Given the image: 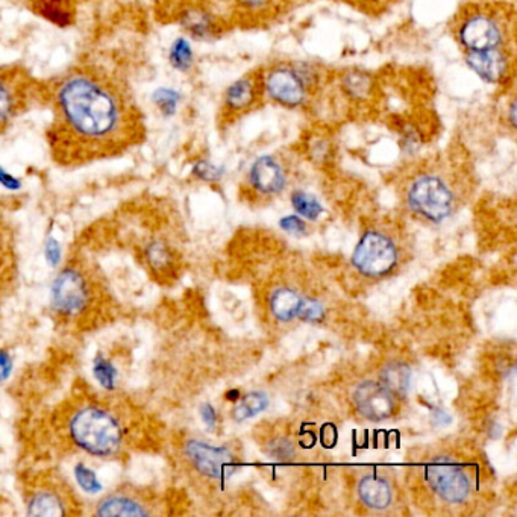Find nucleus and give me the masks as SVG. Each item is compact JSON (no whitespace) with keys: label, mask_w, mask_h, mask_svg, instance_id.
Here are the masks:
<instances>
[{"label":"nucleus","mask_w":517,"mask_h":517,"mask_svg":"<svg viewBox=\"0 0 517 517\" xmlns=\"http://www.w3.org/2000/svg\"><path fill=\"white\" fill-rule=\"evenodd\" d=\"M44 258L47 264L51 267H58L63 260V249H61L60 242L54 237H47L44 243Z\"/></svg>","instance_id":"nucleus-33"},{"label":"nucleus","mask_w":517,"mask_h":517,"mask_svg":"<svg viewBox=\"0 0 517 517\" xmlns=\"http://www.w3.org/2000/svg\"><path fill=\"white\" fill-rule=\"evenodd\" d=\"M169 64L179 73L192 72L195 67V51L187 37H178L169 47Z\"/></svg>","instance_id":"nucleus-25"},{"label":"nucleus","mask_w":517,"mask_h":517,"mask_svg":"<svg viewBox=\"0 0 517 517\" xmlns=\"http://www.w3.org/2000/svg\"><path fill=\"white\" fill-rule=\"evenodd\" d=\"M193 175L201 181L214 182L222 179V176L225 175V169L211 163V161L199 160L193 166Z\"/></svg>","instance_id":"nucleus-31"},{"label":"nucleus","mask_w":517,"mask_h":517,"mask_svg":"<svg viewBox=\"0 0 517 517\" xmlns=\"http://www.w3.org/2000/svg\"><path fill=\"white\" fill-rule=\"evenodd\" d=\"M140 254L151 273L157 276L169 275L173 267V254L163 240H149Z\"/></svg>","instance_id":"nucleus-20"},{"label":"nucleus","mask_w":517,"mask_h":517,"mask_svg":"<svg viewBox=\"0 0 517 517\" xmlns=\"http://www.w3.org/2000/svg\"><path fill=\"white\" fill-rule=\"evenodd\" d=\"M358 496L372 510H387L392 505L395 492L390 481L380 472H367L358 481Z\"/></svg>","instance_id":"nucleus-17"},{"label":"nucleus","mask_w":517,"mask_h":517,"mask_svg":"<svg viewBox=\"0 0 517 517\" xmlns=\"http://www.w3.org/2000/svg\"><path fill=\"white\" fill-rule=\"evenodd\" d=\"M94 516L138 517L155 514L154 505L141 490L125 486L101 496L94 504Z\"/></svg>","instance_id":"nucleus-13"},{"label":"nucleus","mask_w":517,"mask_h":517,"mask_svg":"<svg viewBox=\"0 0 517 517\" xmlns=\"http://www.w3.org/2000/svg\"><path fill=\"white\" fill-rule=\"evenodd\" d=\"M22 101L19 81L11 73L0 70V131L22 110Z\"/></svg>","instance_id":"nucleus-18"},{"label":"nucleus","mask_w":517,"mask_h":517,"mask_svg":"<svg viewBox=\"0 0 517 517\" xmlns=\"http://www.w3.org/2000/svg\"><path fill=\"white\" fill-rule=\"evenodd\" d=\"M0 185L7 188L8 192H19L22 190L23 182L22 179L8 172L4 166H0Z\"/></svg>","instance_id":"nucleus-37"},{"label":"nucleus","mask_w":517,"mask_h":517,"mask_svg":"<svg viewBox=\"0 0 517 517\" xmlns=\"http://www.w3.org/2000/svg\"><path fill=\"white\" fill-rule=\"evenodd\" d=\"M239 398V390H232V392H229L228 395H226V399H228V401H237Z\"/></svg>","instance_id":"nucleus-40"},{"label":"nucleus","mask_w":517,"mask_h":517,"mask_svg":"<svg viewBox=\"0 0 517 517\" xmlns=\"http://www.w3.org/2000/svg\"><path fill=\"white\" fill-rule=\"evenodd\" d=\"M248 181L260 195H279L287 187L289 172L276 155H261L249 167Z\"/></svg>","instance_id":"nucleus-15"},{"label":"nucleus","mask_w":517,"mask_h":517,"mask_svg":"<svg viewBox=\"0 0 517 517\" xmlns=\"http://www.w3.org/2000/svg\"><path fill=\"white\" fill-rule=\"evenodd\" d=\"M319 79L311 64L282 61L261 69L264 99L286 110L304 108L319 87Z\"/></svg>","instance_id":"nucleus-4"},{"label":"nucleus","mask_w":517,"mask_h":517,"mask_svg":"<svg viewBox=\"0 0 517 517\" xmlns=\"http://www.w3.org/2000/svg\"><path fill=\"white\" fill-rule=\"evenodd\" d=\"M355 407L361 416L372 422H381L393 416L396 399L383 384L363 381L354 392Z\"/></svg>","instance_id":"nucleus-14"},{"label":"nucleus","mask_w":517,"mask_h":517,"mask_svg":"<svg viewBox=\"0 0 517 517\" xmlns=\"http://www.w3.org/2000/svg\"><path fill=\"white\" fill-rule=\"evenodd\" d=\"M279 226H281L284 231L295 235H302L305 234V231H307V225H305L304 220L301 219V216H296V214L281 219Z\"/></svg>","instance_id":"nucleus-35"},{"label":"nucleus","mask_w":517,"mask_h":517,"mask_svg":"<svg viewBox=\"0 0 517 517\" xmlns=\"http://www.w3.org/2000/svg\"><path fill=\"white\" fill-rule=\"evenodd\" d=\"M513 13L501 5L470 4L461 8L452 23L455 40L463 52L493 51L511 47Z\"/></svg>","instance_id":"nucleus-3"},{"label":"nucleus","mask_w":517,"mask_h":517,"mask_svg":"<svg viewBox=\"0 0 517 517\" xmlns=\"http://www.w3.org/2000/svg\"><path fill=\"white\" fill-rule=\"evenodd\" d=\"M305 302L307 298L299 295L296 290L281 287L270 296V311L281 322H292L301 317Z\"/></svg>","instance_id":"nucleus-19"},{"label":"nucleus","mask_w":517,"mask_h":517,"mask_svg":"<svg viewBox=\"0 0 517 517\" xmlns=\"http://www.w3.org/2000/svg\"><path fill=\"white\" fill-rule=\"evenodd\" d=\"M14 360L7 349L0 348V384L7 383L13 375Z\"/></svg>","instance_id":"nucleus-36"},{"label":"nucleus","mask_w":517,"mask_h":517,"mask_svg":"<svg viewBox=\"0 0 517 517\" xmlns=\"http://www.w3.org/2000/svg\"><path fill=\"white\" fill-rule=\"evenodd\" d=\"M25 511L28 516L58 517L78 514L76 502L61 484L55 481H38L32 484L25 496Z\"/></svg>","instance_id":"nucleus-9"},{"label":"nucleus","mask_w":517,"mask_h":517,"mask_svg":"<svg viewBox=\"0 0 517 517\" xmlns=\"http://www.w3.org/2000/svg\"><path fill=\"white\" fill-rule=\"evenodd\" d=\"M178 22L193 40H214L222 34V23L216 14L201 2H190L179 10Z\"/></svg>","instance_id":"nucleus-16"},{"label":"nucleus","mask_w":517,"mask_h":517,"mask_svg":"<svg viewBox=\"0 0 517 517\" xmlns=\"http://www.w3.org/2000/svg\"><path fill=\"white\" fill-rule=\"evenodd\" d=\"M51 145L61 163L110 157L134 143L140 122L122 88L96 72L64 76L54 91Z\"/></svg>","instance_id":"nucleus-1"},{"label":"nucleus","mask_w":517,"mask_h":517,"mask_svg":"<svg viewBox=\"0 0 517 517\" xmlns=\"http://www.w3.org/2000/svg\"><path fill=\"white\" fill-rule=\"evenodd\" d=\"M263 84L261 70L246 73L235 79L223 93L222 114L225 122H234L245 114L251 113L263 102Z\"/></svg>","instance_id":"nucleus-10"},{"label":"nucleus","mask_w":517,"mask_h":517,"mask_svg":"<svg viewBox=\"0 0 517 517\" xmlns=\"http://www.w3.org/2000/svg\"><path fill=\"white\" fill-rule=\"evenodd\" d=\"M152 104L160 111L161 116L173 117L178 113L182 96L178 90L170 87H160L152 93Z\"/></svg>","instance_id":"nucleus-27"},{"label":"nucleus","mask_w":517,"mask_h":517,"mask_svg":"<svg viewBox=\"0 0 517 517\" xmlns=\"http://www.w3.org/2000/svg\"><path fill=\"white\" fill-rule=\"evenodd\" d=\"M464 61L481 81L489 85H504L514 75L513 47L493 51L464 52Z\"/></svg>","instance_id":"nucleus-12"},{"label":"nucleus","mask_w":517,"mask_h":517,"mask_svg":"<svg viewBox=\"0 0 517 517\" xmlns=\"http://www.w3.org/2000/svg\"><path fill=\"white\" fill-rule=\"evenodd\" d=\"M64 433L73 448L99 460H116L131 446V428L122 411L99 399L70 408Z\"/></svg>","instance_id":"nucleus-2"},{"label":"nucleus","mask_w":517,"mask_h":517,"mask_svg":"<svg viewBox=\"0 0 517 517\" xmlns=\"http://www.w3.org/2000/svg\"><path fill=\"white\" fill-rule=\"evenodd\" d=\"M427 481L433 492L448 504H463L472 493L467 470L449 458H439L427 467Z\"/></svg>","instance_id":"nucleus-8"},{"label":"nucleus","mask_w":517,"mask_h":517,"mask_svg":"<svg viewBox=\"0 0 517 517\" xmlns=\"http://www.w3.org/2000/svg\"><path fill=\"white\" fill-rule=\"evenodd\" d=\"M73 475H75L76 484H78L82 492L88 493V495H99L102 492V484L98 474L91 467H88L87 464L79 461L73 467Z\"/></svg>","instance_id":"nucleus-29"},{"label":"nucleus","mask_w":517,"mask_h":517,"mask_svg":"<svg viewBox=\"0 0 517 517\" xmlns=\"http://www.w3.org/2000/svg\"><path fill=\"white\" fill-rule=\"evenodd\" d=\"M35 11L47 22L54 23L60 28L72 25L73 11L69 0H37Z\"/></svg>","instance_id":"nucleus-23"},{"label":"nucleus","mask_w":517,"mask_h":517,"mask_svg":"<svg viewBox=\"0 0 517 517\" xmlns=\"http://www.w3.org/2000/svg\"><path fill=\"white\" fill-rule=\"evenodd\" d=\"M269 455L273 460L287 461L295 455V448L290 440L275 439L269 445Z\"/></svg>","instance_id":"nucleus-32"},{"label":"nucleus","mask_w":517,"mask_h":517,"mask_svg":"<svg viewBox=\"0 0 517 517\" xmlns=\"http://www.w3.org/2000/svg\"><path fill=\"white\" fill-rule=\"evenodd\" d=\"M292 205L299 216L305 217L308 220H317L320 214L323 213L322 204L317 201L310 193L304 190H296L292 195Z\"/></svg>","instance_id":"nucleus-28"},{"label":"nucleus","mask_w":517,"mask_h":517,"mask_svg":"<svg viewBox=\"0 0 517 517\" xmlns=\"http://www.w3.org/2000/svg\"><path fill=\"white\" fill-rule=\"evenodd\" d=\"M340 88L352 102H366L372 98L373 78L361 70H349L340 78Z\"/></svg>","instance_id":"nucleus-21"},{"label":"nucleus","mask_w":517,"mask_h":517,"mask_svg":"<svg viewBox=\"0 0 517 517\" xmlns=\"http://www.w3.org/2000/svg\"><path fill=\"white\" fill-rule=\"evenodd\" d=\"M505 113H507L505 119H507L508 125H510V128L514 131V129H516V101H514V99H510V104H508Z\"/></svg>","instance_id":"nucleus-39"},{"label":"nucleus","mask_w":517,"mask_h":517,"mask_svg":"<svg viewBox=\"0 0 517 517\" xmlns=\"http://www.w3.org/2000/svg\"><path fill=\"white\" fill-rule=\"evenodd\" d=\"M267 405H269V398H267L266 393L252 392L246 395L242 402L234 408L232 416L237 422H243V420L251 419V417L266 410Z\"/></svg>","instance_id":"nucleus-26"},{"label":"nucleus","mask_w":517,"mask_h":517,"mask_svg":"<svg viewBox=\"0 0 517 517\" xmlns=\"http://www.w3.org/2000/svg\"><path fill=\"white\" fill-rule=\"evenodd\" d=\"M91 370H93L94 380L102 389L107 390V392H116L117 387H119L120 372L119 367L110 357L99 352L94 357Z\"/></svg>","instance_id":"nucleus-24"},{"label":"nucleus","mask_w":517,"mask_h":517,"mask_svg":"<svg viewBox=\"0 0 517 517\" xmlns=\"http://www.w3.org/2000/svg\"><path fill=\"white\" fill-rule=\"evenodd\" d=\"M381 384L392 393L393 396L404 398L411 387V369L408 364L401 361H393L387 364L381 372Z\"/></svg>","instance_id":"nucleus-22"},{"label":"nucleus","mask_w":517,"mask_h":517,"mask_svg":"<svg viewBox=\"0 0 517 517\" xmlns=\"http://www.w3.org/2000/svg\"><path fill=\"white\" fill-rule=\"evenodd\" d=\"M325 316V308L316 299H308L305 302L304 310H302L301 317L299 319L305 320V322H320Z\"/></svg>","instance_id":"nucleus-34"},{"label":"nucleus","mask_w":517,"mask_h":517,"mask_svg":"<svg viewBox=\"0 0 517 517\" xmlns=\"http://www.w3.org/2000/svg\"><path fill=\"white\" fill-rule=\"evenodd\" d=\"M408 207L430 222L448 219L457 207V192L448 176L440 170L427 169L411 178L407 187Z\"/></svg>","instance_id":"nucleus-6"},{"label":"nucleus","mask_w":517,"mask_h":517,"mask_svg":"<svg viewBox=\"0 0 517 517\" xmlns=\"http://www.w3.org/2000/svg\"><path fill=\"white\" fill-rule=\"evenodd\" d=\"M184 455L199 474L210 480H228L237 470L234 455L228 449L208 445L201 440H188L184 445Z\"/></svg>","instance_id":"nucleus-11"},{"label":"nucleus","mask_w":517,"mask_h":517,"mask_svg":"<svg viewBox=\"0 0 517 517\" xmlns=\"http://www.w3.org/2000/svg\"><path fill=\"white\" fill-rule=\"evenodd\" d=\"M199 411H201V417L205 425H207L208 428H214L217 420L216 410H214L210 404H202L201 410Z\"/></svg>","instance_id":"nucleus-38"},{"label":"nucleus","mask_w":517,"mask_h":517,"mask_svg":"<svg viewBox=\"0 0 517 517\" xmlns=\"http://www.w3.org/2000/svg\"><path fill=\"white\" fill-rule=\"evenodd\" d=\"M98 289L84 266L75 261L67 263L52 281L51 310L64 322H82L96 307Z\"/></svg>","instance_id":"nucleus-5"},{"label":"nucleus","mask_w":517,"mask_h":517,"mask_svg":"<svg viewBox=\"0 0 517 517\" xmlns=\"http://www.w3.org/2000/svg\"><path fill=\"white\" fill-rule=\"evenodd\" d=\"M398 263V248L389 235L369 231L355 248L352 264L364 276L378 278L387 275Z\"/></svg>","instance_id":"nucleus-7"},{"label":"nucleus","mask_w":517,"mask_h":517,"mask_svg":"<svg viewBox=\"0 0 517 517\" xmlns=\"http://www.w3.org/2000/svg\"><path fill=\"white\" fill-rule=\"evenodd\" d=\"M232 2L239 8L240 13L252 14V16L270 14L279 5V0H232Z\"/></svg>","instance_id":"nucleus-30"}]
</instances>
